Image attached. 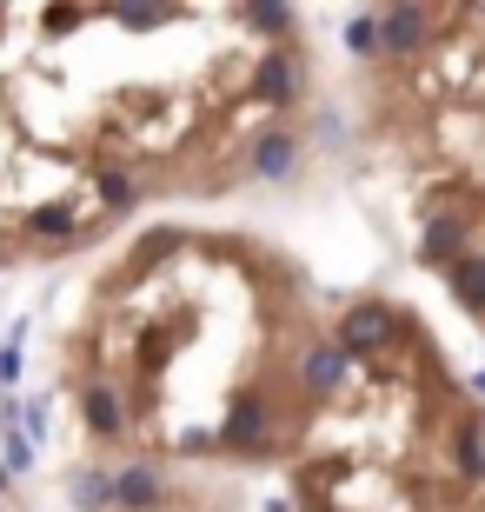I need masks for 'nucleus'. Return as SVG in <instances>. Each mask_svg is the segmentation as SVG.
Here are the masks:
<instances>
[{"label": "nucleus", "instance_id": "nucleus-19", "mask_svg": "<svg viewBox=\"0 0 485 512\" xmlns=\"http://www.w3.org/2000/svg\"><path fill=\"white\" fill-rule=\"evenodd\" d=\"M20 380V340H7L0 346V386H14Z\"/></svg>", "mask_w": 485, "mask_h": 512}, {"label": "nucleus", "instance_id": "nucleus-1", "mask_svg": "<svg viewBox=\"0 0 485 512\" xmlns=\"http://www.w3.org/2000/svg\"><path fill=\"white\" fill-rule=\"evenodd\" d=\"M406 333V313L399 306H379V300H359V306H346L339 313V353L346 360H373V353H386L392 340Z\"/></svg>", "mask_w": 485, "mask_h": 512}, {"label": "nucleus", "instance_id": "nucleus-11", "mask_svg": "<svg viewBox=\"0 0 485 512\" xmlns=\"http://www.w3.org/2000/svg\"><path fill=\"white\" fill-rule=\"evenodd\" d=\"M293 167H299V147L286 140V133H273V140L253 147V173H260V180H286Z\"/></svg>", "mask_w": 485, "mask_h": 512}, {"label": "nucleus", "instance_id": "nucleus-8", "mask_svg": "<svg viewBox=\"0 0 485 512\" xmlns=\"http://www.w3.org/2000/svg\"><path fill=\"white\" fill-rule=\"evenodd\" d=\"M20 227L34 233V240H87V227H80V213L67 207V200H47V207H27V213H20Z\"/></svg>", "mask_w": 485, "mask_h": 512}, {"label": "nucleus", "instance_id": "nucleus-21", "mask_svg": "<svg viewBox=\"0 0 485 512\" xmlns=\"http://www.w3.org/2000/svg\"><path fill=\"white\" fill-rule=\"evenodd\" d=\"M0 486H7V473H0Z\"/></svg>", "mask_w": 485, "mask_h": 512}, {"label": "nucleus", "instance_id": "nucleus-6", "mask_svg": "<svg viewBox=\"0 0 485 512\" xmlns=\"http://www.w3.org/2000/svg\"><path fill=\"white\" fill-rule=\"evenodd\" d=\"M452 459H459L466 486H485V406L466 419H452Z\"/></svg>", "mask_w": 485, "mask_h": 512}, {"label": "nucleus", "instance_id": "nucleus-16", "mask_svg": "<svg viewBox=\"0 0 485 512\" xmlns=\"http://www.w3.org/2000/svg\"><path fill=\"white\" fill-rule=\"evenodd\" d=\"M74 499L80 506H107V473H74Z\"/></svg>", "mask_w": 485, "mask_h": 512}, {"label": "nucleus", "instance_id": "nucleus-10", "mask_svg": "<svg viewBox=\"0 0 485 512\" xmlns=\"http://www.w3.org/2000/svg\"><path fill=\"white\" fill-rule=\"evenodd\" d=\"M446 286L472 306V313H485V253H479V247H466L459 260L446 266Z\"/></svg>", "mask_w": 485, "mask_h": 512}, {"label": "nucleus", "instance_id": "nucleus-7", "mask_svg": "<svg viewBox=\"0 0 485 512\" xmlns=\"http://www.w3.org/2000/svg\"><path fill=\"white\" fill-rule=\"evenodd\" d=\"M167 499V486H160V473H147V466H127V473L107 479V506H127V512H147Z\"/></svg>", "mask_w": 485, "mask_h": 512}, {"label": "nucleus", "instance_id": "nucleus-20", "mask_svg": "<svg viewBox=\"0 0 485 512\" xmlns=\"http://www.w3.org/2000/svg\"><path fill=\"white\" fill-rule=\"evenodd\" d=\"M479 393H485V373H479Z\"/></svg>", "mask_w": 485, "mask_h": 512}, {"label": "nucleus", "instance_id": "nucleus-2", "mask_svg": "<svg viewBox=\"0 0 485 512\" xmlns=\"http://www.w3.org/2000/svg\"><path fill=\"white\" fill-rule=\"evenodd\" d=\"M220 446L226 453H273V446H280V419H273V406H266L260 393H240L233 413H226V426H220Z\"/></svg>", "mask_w": 485, "mask_h": 512}, {"label": "nucleus", "instance_id": "nucleus-23", "mask_svg": "<svg viewBox=\"0 0 485 512\" xmlns=\"http://www.w3.org/2000/svg\"><path fill=\"white\" fill-rule=\"evenodd\" d=\"M319 512H326V506H319Z\"/></svg>", "mask_w": 485, "mask_h": 512}, {"label": "nucleus", "instance_id": "nucleus-18", "mask_svg": "<svg viewBox=\"0 0 485 512\" xmlns=\"http://www.w3.org/2000/svg\"><path fill=\"white\" fill-rule=\"evenodd\" d=\"M246 20H253V27H266V34H286V27H293V14H286V7H246Z\"/></svg>", "mask_w": 485, "mask_h": 512}, {"label": "nucleus", "instance_id": "nucleus-15", "mask_svg": "<svg viewBox=\"0 0 485 512\" xmlns=\"http://www.w3.org/2000/svg\"><path fill=\"white\" fill-rule=\"evenodd\" d=\"M113 20H120V27H133V34H147V27H167L173 7H113Z\"/></svg>", "mask_w": 485, "mask_h": 512}, {"label": "nucleus", "instance_id": "nucleus-5", "mask_svg": "<svg viewBox=\"0 0 485 512\" xmlns=\"http://www.w3.org/2000/svg\"><path fill=\"white\" fill-rule=\"evenodd\" d=\"M253 100L260 107H293L299 100V60L286 47H266L260 67H253Z\"/></svg>", "mask_w": 485, "mask_h": 512}, {"label": "nucleus", "instance_id": "nucleus-14", "mask_svg": "<svg viewBox=\"0 0 485 512\" xmlns=\"http://www.w3.org/2000/svg\"><path fill=\"white\" fill-rule=\"evenodd\" d=\"M346 47H353L359 60H373V54H379V20H373V14H353V27H346Z\"/></svg>", "mask_w": 485, "mask_h": 512}, {"label": "nucleus", "instance_id": "nucleus-12", "mask_svg": "<svg viewBox=\"0 0 485 512\" xmlns=\"http://www.w3.org/2000/svg\"><path fill=\"white\" fill-rule=\"evenodd\" d=\"M87 426H94L100 439H113L120 426H127V419H120V399H113L107 386H87Z\"/></svg>", "mask_w": 485, "mask_h": 512}, {"label": "nucleus", "instance_id": "nucleus-4", "mask_svg": "<svg viewBox=\"0 0 485 512\" xmlns=\"http://www.w3.org/2000/svg\"><path fill=\"white\" fill-rule=\"evenodd\" d=\"M299 386L313 399H333V393H346L353 386V360L339 353L333 340H319V346H306V360H299Z\"/></svg>", "mask_w": 485, "mask_h": 512}, {"label": "nucleus", "instance_id": "nucleus-3", "mask_svg": "<svg viewBox=\"0 0 485 512\" xmlns=\"http://www.w3.org/2000/svg\"><path fill=\"white\" fill-rule=\"evenodd\" d=\"M379 54H399V60H419L432 47V34H439V20L432 7H379Z\"/></svg>", "mask_w": 485, "mask_h": 512}, {"label": "nucleus", "instance_id": "nucleus-17", "mask_svg": "<svg viewBox=\"0 0 485 512\" xmlns=\"http://www.w3.org/2000/svg\"><path fill=\"white\" fill-rule=\"evenodd\" d=\"M27 466H34V446H27L20 433H7V466H0V473L14 479V473H27Z\"/></svg>", "mask_w": 485, "mask_h": 512}, {"label": "nucleus", "instance_id": "nucleus-13", "mask_svg": "<svg viewBox=\"0 0 485 512\" xmlns=\"http://www.w3.org/2000/svg\"><path fill=\"white\" fill-rule=\"evenodd\" d=\"M133 200H140V187H133L127 173H113V167L100 173V213H127Z\"/></svg>", "mask_w": 485, "mask_h": 512}, {"label": "nucleus", "instance_id": "nucleus-9", "mask_svg": "<svg viewBox=\"0 0 485 512\" xmlns=\"http://www.w3.org/2000/svg\"><path fill=\"white\" fill-rule=\"evenodd\" d=\"M419 253H426L432 266H452L459 253H466V213H439V220L426 227V247Z\"/></svg>", "mask_w": 485, "mask_h": 512}, {"label": "nucleus", "instance_id": "nucleus-22", "mask_svg": "<svg viewBox=\"0 0 485 512\" xmlns=\"http://www.w3.org/2000/svg\"><path fill=\"white\" fill-rule=\"evenodd\" d=\"M0 419H7V413H0Z\"/></svg>", "mask_w": 485, "mask_h": 512}]
</instances>
